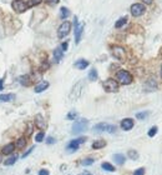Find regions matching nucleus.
<instances>
[{
    "instance_id": "obj_1",
    "label": "nucleus",
    "mask_w": 162,
    "mask_h": 175,
    "mask_svg": "<svg viewBox=\"0 0 162 175\" xmlns=\"http://www.w3.org/2000/svg\"><path fill=\"white\" fill-rule=\"evenodd\" d=\"M132 80H133V78H132L131 73H129L127 70H118L116 73V81L120 83V84H122V85L131 84Z\"/></svg>"
},
{
    "instance_id": "obj_2",
    "label": "nucleus",
    "mask_w": 162,
    "mask_h": 175,
    "mask_svg": "<svg viewBox=\"0 0 162 175\" xmlns=\"http://www.w3.org/2000/svg\"><path fill=\"white\" fill-rule=\"evenodd\" d=\"M87 125H89V120L81 118V119L76 120V121L74 123L71 133H72V134H75V135H76V134H81V133H84L85 130L87 129Z\"/></svg>"
},
{
    "instance_id": "obj_3",
    "label": "nucleus",
    "mask_w": 162,
    "mask_h": 175,
    "mask_svg": "<svg viewBox=\"0 0 162 175\" xmlns=\"http://www.w3.org/2000/svg\"><path fill=\"white\" fill-rule=\"evenodd\" d=\"M117 128L112 124H107V123H100V124H96L95 127H93V131L95 133H110V134H114L116 133Z\"/></svg>"
},
{
    "instance_id": "obj_4",
    "label": "nucleus",
    "mask_w": 162,
    "mask_h": 175,
    "mask_svg": "<svg viewBox=\"0 0 162 175\" xmlns=\"http://www.w3.org/2000/svg\"><path fill=\"white\" fill-rule=\"evenodd\" d=\"M102 88H104L105 91H107V93H117V91H118V83L115 79L110 78V79L104 81Z\"/></svg>"
},
{
    "instance_id": "obj_5",
    "label": "nucleus",
    "mask_w": 162,
    "mask_h": 175,
    "mask_svg": "<svg viewBox=\"0 0 162 175\" xmlns=\"http://www.w3.org/2000/svg\"><path fill=\"white\" fill-rule=\"evenodd\" d=\"M71 31V23L70 21H64L57 29V36L59 39H64L65 36L69 35V33Z\"/></svg>"
},
{
    "instance_id": "obj_6",
    "label": "nucleus",
    "mask_w": 162,
    "mask_h": 175,
    "mask_svg": "<svg viewBox=\"0 0 162 175\" xmlns=\"http://www.w3.org/2000/svg\"><path fill=\"white\" fill-rule=\"evenodd\" d=\"M86 141V136H81V138H79V139H74V140H71L69 144H67V146H66V150L69 153H74V152H76V150L79 149V146L82 144V143H85Z\"/></svg>"
},
{
    "instance_id": "obj_7",
    "label": "nucleus",
    "mask_w": 162,
    "mask_h": 175,
    "mask_svg": "<svg viewBox=\"0 0 162 175\" xmlns=\"http://www.w3.org/2000/svg\"><path fill=\"white\" fill-rule=\"evenodd\" d=\"M131 15L135 16V18H139V16L143 15L145 11H146V6L145 4H141V3H135L131 5Z\"/></svg>"
},
{
    "instance_id": "obj_8",
    "label": "nucleus",
    "mask_w": 162,
    "mask_h": 175,
    "mask_svg": "<svg viewBox=\"0 0 162 175\" xmlns=\"http://www.w3.org/2000/svg\"><path fill=\"white\" fill-rule=\"evenodd\" d=\"M11 8L14 9V11L16 13H24L25 10H28L29 8H28V3L25 2V0H14V2L11 3Z\"/></svg>"
},
{
    "instance_id": "obj_9",
    "label": "nucleus",
    "mask_w": 162,
    "mask_h": 175,
    "mask_svg": "<svg viewBox=\"0 0 162 175\" xmlns=\"http://www.w3.org/2000/svg\"><path fill=\"white\" fill-rule=\"evenodd\" d=\"M82 90H84V81H79V83H76L75 86L72 88L71 90V93H70V98L71 100H76V99H79L82 94Z\"/></svg>"
},
{
    "instance_id": "obj_10",
    "label": "nucleus",
    "mask_w": 162,
    "mask_h": 175,
    "mask_svg": "<svg viewBox=\"0 0 162 175\" xmlns=\"http://www.w3.org/2000/svg\"><path fill=\"white\" fill-rule=\"evenodd\" d=\"M74 25H75V43L79 44L80 40H81V35H82V31H84V24H79L78 23V18L75 16L74 19Z\"/></svg>"
},
{
    "instance_id": "obj_11",
    "label": "nucleus",
    "mask_w": 162,
    "mask_h": 175,
    "mask_svg": "<svg viewBox=\"0 0 162 175\" xmlns=\"http://www.w3.org/2000/svg\"><path fill=\"white\" fill-rule=\"evenodd\" d=\"M111 53H112V55L116 58V59L120 60V61H124L126 59V52H125V49L122 46H112L111 48Z\"/></svg>"
},
{
    "instance_id": "obj_12",
    "label": "nucleus",
    "mask_w": 162,
    "mask_h": 175,
    "mask_svg": "<svg viewBox=\"0 0 162 175\" xmlns=\"http://www.w3.org/2000/svg\"><path fill=\"white\" fill-rule=\"evenodd\" d=\"M133 124H135L133 120L130 119V118L124 119V120L121 121V129L125 130V131H129V130H131V129L133 128Z\"/></svg>"
},
{
    "instance_id": "obj_13",
    "label": "nucleus",
    "mask_w": 162,
    "mask_h": 175,
    "mask_svg": "<svg viewBox=\"0 0 162 175\" xmlns=\"http://www.w3.org/2000/svg\"><path fill=\"white\" fill-rule=\"evenodd\" d=\"M34 123H35V127L39 128V129H45L46 128V123L44 120V118H42L41 114H38L35 116V120H34Z\"/></svg>"
},
{
    "instance_id": "obj_14",
    "label": "nucleus",
    "mask_w": 162,
    "mask_h": 175,
    "mask_svg": "<svg viewBox=\"0 0 162 175\" xmlns=\"http://www.w3.org/2000/svg\"><path fill=\"white\" fill-rule=\"evenodd\" d=\"M49 81H45V80H42L40 81L39 84L35 85V88H34V90H35V93H42V91H45L47 88H49Z\"/></svg>"
},
{
    "instance_id": "obj_15",
    "label": "nucleus",
    "mask_w": 162,
    "mask_h": 175,
    "mask_svg": "<svg viewBox=\"0 0 162 175\" xmlns=\"http://www.w3.org/2000/svg\"><path fill=\"white\" fill-rule=\"evenodd\" d=\"M74 66H75L76 69L84 70V69H86L87 66H89V61H87V60H85V59H79L78 61H75Z\"/></svg>"
},
{
    "instance_id": "obj_16",
    "label": "nucleus",
    "mask_w": 162,
    "mask_h": 175,
    "mask_svg": "<svg viewBox=\"0 0 162 175\" xmlns=\"http://www.w3.org/2000/svg\"><path fill=\"white\" fill-rule=\"evenodd\" d=\"M63 56H64V52L61 50V48H56L54 50V61L55 63H60L61 59H63Z\"/></svg>"
},
{
    "instance_id": "obj_17",
    "label": "nucleus",
    "mask_w": 162,
    "mask_h": 175,
    "mask_svg": "<svg viewBox=\"0 0 162 175\" xmlns=\"http://www.w3.org/2000/svg\"><path fill=\"white\" fill-rule=\"evenodd\" d=\"M14 149H15V144L14 143H10V144H8L5 145L3 149H2V154L3 155H9L14 152Z\"/></svg>"
},
{
    "instance_id": "obj_18",
    "label": "nucleus",
    "mask_w": 162,
    "mask_h": 175,
    "mask_svg": "<svg viewBox=\"0 0 162 175\" xmlns=\"http://www.w3.org/2000/svg\"><path fill=\"white\" fill-rule=\"evenodd\" d=\"M105 146H106V141L104 139H99V140H96V141H93V143H92V149H95V150L102 149Z\"/></svg>"
},
{
    "instance_id": "obj_19",
    "label": "nucleus",
    "mask_w": 162,
    "mask_h": 175,
    "mask_svg": "<svg viewBox=\"0 0 162 175\" xmlns=\"http://www.w3.org/2000/svg\"><path fill=\"white\" fill-rule=\"evenodd\" d=\"M114 160H115V163H116L117 165H124L125 161H126V158H125V155H122V154H115V155H114Z\"/></svg>"
},
{
    "instance_id": "obj_20",
    "label": "nucleus",
    "mask_w": 162,
    "mask_h": 175,
    "mask_svg": "<svg viewBox=\"0 0 162 175\" xmlns=\"http://www.w3.org/2000/svg\"><path fill=\"white\" fill-rule=\"evenodd\" d=\"M19 81H20V84L24 85V86H29V85L31 84L29 75H23V77H20V78H19Z\"/></svg>"
},
{
    "instance_id": "obj_21",
    "label": "nucleus",
    "mask_w": 162,
    "mask_h": 175,
    "mask_svg": "<svg viewBox=\"0 0 162 175\" xmlns=\"http://www.w3.org/2000/svg\"><path fill=\"white\" fill-rule=\"evenodd\" d=\"M16 161H18V155H11L10 158H8V159L4 160V164L6 166H10V165H14Z\"/></svg>"
},
{
    "instance_id": "obj_22",
    "label": "nucleus",
    "mask_w": 162,
    "mask_h": 175,
    "mask_svg": "<svg viewBox=\"0 0 162 175\" xmlns=\"http://www.w3.org/2000/svg\"><path fill=\"white\" fill-rule=\"evenodd\" d=\"M69 15H70V10L67 9V8L63 6L61 9H60V18H61L63 20H65L66 18H69Z\"/></svg>"
},
{
    "instance_id": "obj_23",
    "label": "nucleus",
    "mask_w": 162,
    "mask_h": 175,
    "mask_svg": "<svg viewBox=\"0 0 162 175\" xmlns=\"http://www.w3.org/2000/svg\"><path fill=\"white\" fill-rule=\"evenodd\" d=\"M14 98H15V95L14 94H2L0 95V100L2 102H13L14 100Z\"/></svg>"
},
{
    "instance_id": "obj_24",
    "label": "nucleus",
    "mask_w": 162,
    "mask_h": 175,
    "mask_svg": "<svg viewBox=\"0 0 162 175\" xmlns=\"http://www.w3.org/2000/svg\"><path fill=\"white\" fill-rule=\"evenodd\" d=\"M101 168L104 169V170H106V171H111V173H114V171L116 170L115 166L111 165L110 163H102V164H101Z\"/></svg>"
},
{
    "instance_id": "obj_25",
    "label": "nucleus",
    "mask_w": 162,
    "mask_h": 175,
    "mask_svg": "<svg viewBox=\"0 0 162 175\" xmlns=\"http://www.w3.org/2000/svg\"><path fill=\"white\" fill-rule=\"evenodd\" d=\"M25 145H26V139H25V138H19L18 141L15 143V146L18 149H24Z\"/></svg>"
},
{
    "instance_id": "obj_26",
    "label": "nucleus",
    "mask_w": 162,
    "mask_h": 175,
    "mask_svg": "<svg viewBox=\"0 0 162 175\" xmlns=\"http://www.w3.org/2000/svg\"><path fill=\"white\" fill-rule=\"evenodd\" d=\"M126 23H127V18H126V16H124V18L118 19V20L115 23V28H116V29H120V28L124 27V25H126Z\"/></svg>"
},
{
    "instance_id": "obj_27",
    "label": "nucleus",
    "mask_w": 162,
    "mask_h": 175,
    "mask_svg": "<svg viewBox=\"0 0 162 175\" xmlns=\"http://www.w3.org/2000/svg\"><path fill=\"white\" fill-rule=\"evenodd\" d=\"M87 78H89V80H91V81H95V80H97L99 75H97L96 69H91V70H90V73H89V75H87Z\"/></svg>"
},
{
    "instance_id": "obj_28",
    "label": "nucleus",
    "mask_w": 162,
    "mask_h": 175,
    "mask_svg": "<svg viewBox=\"0 0 162 175\" xmlns=\"http://www.w3.org/2000/svg\"><path fill=\"white\" fill-rule=\"evenodd\" d=\"M127 156L130 158L132 160H136L139 158V153L136 152V150H129V153H127Z\"/></svg>"
},
{
    "instance_id": "obj_29",
    "label": "nucleus",
    "mask_w": 162,
    "mask_h": 175,
    "mask_svg": "<svg viewBox=\"0 0 162 175\" xmlns=\"http://www.w3.org/2000/svg\"><path fill=\"white\" fill-rule=\"evenodd\" d=\"M148 111H142V113H137L136 114V118H137L139 120H143V119H146V116H148Z\"/></svg>"
},
{
    "instance_id": "obj_30",
    "label": "nucleus",
    "mask_w": 162,
    "mask_h": 175,
    "mask_svg": "<svg viewBox=\"0 0 162 175\" xmlns=\"http://www.w3.org/2000/svg\"><path fill=\"white\" fill-rule=\"evenodd\" d=\"M157 131H158V128H157V127H152V128L148 130V136H150V138H153V136L157 134Z\"/></svg>"
},
{
    "instance_id": "obj_31",
    "label": "nucleus",
    "mask_w": 162,
    "mask_h": 175,
    "mask_svg": "<svg viewBox=\"0 0 162 175\" xmlns=\"http://www.w3.org/2000/svg\"><path fill=\"white\" fill-rule=\"evenodd\" d=\"M44 136H45L44 131H40V133H38V134L35 135V140L38 141V143H41V141L44 140Z\"/></svg>"
},
{
    "instance_id": "obj_32",
    "label": "nucleus",
    "mask_w": 162,
    "mask_h": 175,
    "mask_svg": "<svg viewBox=\"0 0 162 175\" xmlns=\"http://www.w3.org/2000/svg\"><path fill=\"white\" fill-rule=\"evenodd\" d=\"M40 2H41V0H29V2H26V3H28V8L35 6V5L40 4Z\"/></svg>"
},
{
    "instance_id": "obj_33",
    "label": "nucleus",
    "mask_w": 162,
    "mask_h": 175,
    "mask_svg": "<svg viewBox=\"0 0 162 175\" xmlns=\"http://www.w3.org/2000/svg\"><path fill=\"white\" fill-rule=\"evenodd\" d=\"M76 116H78V113H76V111H70L69 114L66 115V119H69V120H74V119L76 118Z\"/></svg>"
},
{
    "instance_id": "obj_34",
    "label": "nucleus",
    "mask_w": 162,
    "mask_h": 175,
    "mask_svg": "<svg viewBox=\"0 0 162 175\" xmlns=\"http://www.w3.org/2000/svg\"><path fill=\"white\" fill-rule=\"evenodd\" d=\"M59 2H60V0H45V3L47 5H50V6H54V5L59 4Z\"/></svg>"
},
{
    "instance_id": "obj_35",
    "label": "nucleus",
    "mask_w": 162,
    "mask_h": 175,
    "mask_svg": "<svg viewBox=\"0 0 162 175\" xmlns=\"http://www.w3.org/2000/svg\"><path fill=\"white\" fill-rule=\"evenodd\" d=\"M133 175H145V168H139L133 171Z\"/></svg>"
},
{
    "instance_id": "obj_36",
    "label": "nucleus",
    "mask_w": 162,
    "mask_h": 175,
    "mask_svg": "<svg viewBox=\"0 0 162 175\" xmlns=\"http://www.w3.org/2000/svg\"><path fill=\"white\" fill-rule=\"evenodd\" d=\"M93 161H95L93 159H84V160L81 161V164H82V165H91V164H93Z\"/></svg>"
},
{
    "instance_id": "obj_37",
    "label": "nucleus",
    "mask_w": 162,
    "mask_h": 175,
    "mask_svg": "<svg viewBox=\"0 0 162 175\" xmlns=\"http://www.w3.org/2000/svg\"><path fill=\"white\" fill-rule=\"evenodd\" d=\"M55 138H53V136H49L47 139H46V144L47 145H51V144H55Z\"/></svg>"
},
{
    "instance_id": "obj_38",
    "label": "nucleus",
    "mask_w": 162,
    "mask_h": 175,
    "mask_svg": "<svg viewBox=\"0 0 162 175\" xmlns=\"http://www.w3.org/2000/svg\"><path fill=\"white\" fill-rule=\"evenodd\" d=\"M67 46H69V43H67V41H65V43H63L61 44V50H63V52H66V50H67Z\"/></svg>"
},
{
    "instance_id": "obj_39",
    "label": "nucleus",
    "mask_w": 162,
    "mask_h": 175,
    "mask_svg": "<svg viewBox=\"0 0 162 175\" xmlns=\"http://www.w3.org/2000/svg\"><path fill=\"white\" fill-rule=\"evenodd\" d=\"M39 175H50V173H49V170H46V169H41V170L39 171Z\"/></svg>"
},
{
    "instance_id": "obj_40",
    "label": "nucleus",
    "mask_w": 162,
    "mask_h": 175,
    "mask_svg": "<svg viewBox=\"0 0 162 175\" xmlns=\"http://www.w3.org/2000/svg\"><path fill=\"white\" fill-rule=\"evenodd\" d=\"M31 133H32V124H28V135H31Z\"/></svg>"
},
{
    "instance_id": "obj_41",
    "label": "nucleus",
    "mask_w": 162,
    "mask_h": 175,
    "mask_svg": "<svg viewBox=\"0 0 162 175\" xmlns=\"http://www.w3.org/2000/svg\"><path fill=\"white\" fill-rule=\"evenodd\" d=\"M32 149H34V148H30V149L28 150V152H26V153H24V155H23V158H26V156H28V155H29V154H30L31 152H32Z\"/></svg>"
},
{
    "instance_id": "obj_42",
    "label": "nucleus",
    "mask_w": 162,
    "mask_h": 175,
    "mask_svg": "<svg viewBox=\"0 0 162 175\" xmlns=\"http://www.w3.org/2000/svg\"><path fill=\"white\" fill-rule=\"evenodd\" d=\"M4 79H0V91H2L3 89H4Z\"/></svg>"
},
{
    "instance_id": "obj_43",
    "label": "nucleus",
    "mask_w": 162,
    "mask_h": 175,
    "mask_svg": "<svg viewBox=\"0 0 162 175\" xmlns=\"http://www.w3.org/2000/svg\"><path fill=\"white\" fill-rule=\"evenodd\" d=\"M142 2H143V4L150 5V4H152V2H153V0H142Z\"/></svg>"
},
{
    "instance_id": "obj_44",
    "label": "nucleus",
    "mask_w": 162,
    "mask_h": 175,
    "mask_svg": "<svg viewBox=\"0 0 162 175\" xmlns=\"http://www.w3.org/2000/svg\"><path fill=\"white\" fill-rule=\"evenodd\" d=\"M160 75H161V79H162V64H161V69H160Z\"/></svg>"
},
{
    "instance_id": "obj_45",
    "label": "nucleus",
    "mask_w": 162,
    "mask_h": 175,
    "mask_svg": "<svg viewBox=\"0 0 162 175\" xmlns=\"http://www.w3.org/2000/svg\"><path fill=\"white\" fill-rule=\"evenodd\" d=\"M80 175H91V173H84V174H80Z\"/></svg>"
},
{
    "instance_id": "obj_46",
    "label": "nucleus",
    "mask_w": 162,
    "mask_h": 175,
    "mask_svg": "<svg viewBox=\"0 0 162 175\" xmlns=\"http://www.w3.org/2000/svg\"><path fill=\"white\" fill-rule=\"evenodd\" d=\"M2 155H3V154H0V161H2Z\"/></svg>"
}]
</instances>
